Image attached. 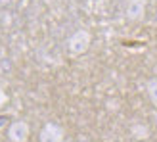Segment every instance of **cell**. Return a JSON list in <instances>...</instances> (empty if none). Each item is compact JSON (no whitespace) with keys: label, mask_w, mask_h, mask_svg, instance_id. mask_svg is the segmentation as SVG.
Instances as JSON below:
<instances>
[{"label":"cell","mask_w":157,"mask_h":142,"mask_svg":"<svg viewBox=\"0 0 157 142\" xmlns=\"http://www.w3.org/2000/svg\"><path fill=\"white\" fill-rule=\"evenodd\" d=\"M90 44V35L86 33V31H78V33H75L71 38H69V52L71 54H82L86 48H88Z\"/></svg>","instance_id":"obj_1"},{"label":"cell","mask_w":157,"mask_h":142,"mask_svg":"<svg viewBox=\"0 0 157 142\" xmlns=\"http://www.w3.org/2000/svg\"><path fill=\"white\" fill-rule=\"evenodd\" d=\"M8 136L12 142H27L29 138V125L25 121H15L10 131H8Z\"/></svg>","instance_id":"obj_2"},{"label":"cell","mask_w":157,"mask_h":142,"mask_svg":"<svg viewBox=\"0 0 157 142\" xmlns=\"http://www.w3.org/2000/svg\"><path fill=\"white\" fill-rule=\"evenodd\" d=\"M40 142H63V131L54 123H48L40 131Z\"/></svg>","instance_id":"obj_3"},{"label":"cell","mask_w":157,"mask_h":142,"mask_svg":"<svg viewBox=\"0 0 157 142\" xmlns=\"http://www.w3.org/2000/svg\"><path fill=\"white\" fill-rule=\"evenodd\" d=\"M146 14V0H130L127 8V18L130 21H140Z\"/></svg>","instance_id":"obj_4"},{"label":"cell","mask_w":157,"mask_h":142,"mask_svg":"<svg viewBox=\"0 0 157 142\" xmlns=\"http://www.w3.org/2000/svg\"><path fill=\"white\" fill-rule=\"evenodd\" d=\"M147 96L151 98V102L153 104H157V77H153V79H150L147 81Z\"/></svg>","instance_id":"obj_5"},{"label":"cell","mask_w":157,"mask_h":142,"mask_svg":"<svg viewBox=\"0 0 157 142\" xmlns=\"http://www.w3.org/2000/svg\"><path fill=\"white\" fill-rule=\"evenodd\" d=\"M132 132L136 135V138H147V135H150V131L146 127H142V125H134V127H132Z\"/></svg>","instance_id":"obj_6"},{"label":"cell","mask_w":157,"mask_h":142,"mask_svg":"<svg viewBox=\"0 0 157 142\" xmlns=\"http://www.w3.org/2000/svg\"><path fill=\"white\" fill-rule=\"evenodd\" d=\"M4 102V94H2V90H0V104Z\"/></svg>","instance_id":"obj_7"}]
</instances>
